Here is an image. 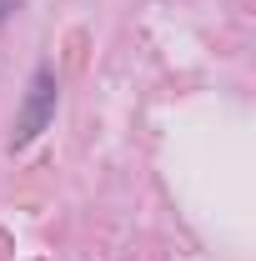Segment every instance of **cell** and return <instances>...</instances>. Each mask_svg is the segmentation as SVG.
I'll return each instance as SVG.
<instances>
[{"instance_id": "cell-1", "label": "cell", "mask_w": 256, "mask_h": 261, "mask_svg": "<svg viewBox=\"0 0 256 261\" xmlns=\"http://www.w3.org/2000/svg\"><path fill=\"white\" fill-rule=\"evenodd\" d=\"M50 116H56V81H50V70H40L31 81V96L20 106V116H15V141L10 146H31L35 136L50 126Z\"/></svg>"}]
</instances>
